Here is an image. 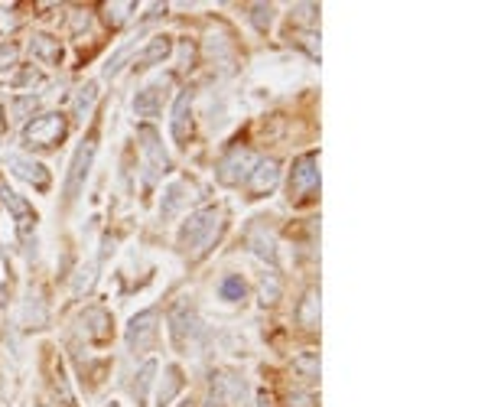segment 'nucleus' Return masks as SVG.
I'll return each mask as SVG.
<instances>
[{
	"label": "nucleus",
	"instance_id": "nucleus-28",
	"mask_svg": "<svg viewBox=\"0 0 488 407\" xmlns=\"http://www.w3.org/2000/svg\"><path fill=\"white\" fill-rule=\"evenodd\" d=\"M39 82H43V72H39V69H33V65H26V69L23 72H20V75H16V88H26V85H39Z\"/></svg>",
	"mask_w": 488,
	"mask_h": 407
},
{
	"label": "nucleus",
	"instance_id": "nucleus-33",
	"mask_svg": "<svg viewBox=\"0 0 488 407\" xmlns=\"http://www.w3.org/2000/svg\"><path fill=\"white\" fill-rule=\"evenodd\" d=\"M111 407H117V404H111Z\"/></svg>",
	"mask_w": 488,
	"mask_h": 407
},
{
	"label": "nucleus",
	"instance_id": "nucleus-19",
	"mask_svg": "<svg viewBox=\"0 0 488 407\" xmlns=\"http://www.w3.org/2000/svg\"><path fill=\"white\" fill-rule=\"evenodd\" d=\"M82 323H92V326H88V336H92V339H107V336H111V329H107V326H111V319H107V313H105V310H98V307L88 310V313L82 316Z\"/></svg>",
	"mask_w": 488,
	"mask_h": 407
},
{
	"label": "nucleus",
	"instance_id": "nucleus-26",
	"mask_svg": "<svg viewBox=\"0 0 488 407\" xmlns=\"http://www.w3.org/2000/svg\"><path fill=\"white\" fill-rule=\"evenodd\" d=\"M179 206H183V186H169V189H166V199H163V206H160V216L163 218H173V212Z\"/></svg>",
	"mask_w": 488,
	"mask_h": 407
},
{
	"label": "nucleus",
	"instance_id": "nucleus-2",
	"mask_svg": "<svg viewBox=\"0 0 488 407\" xmlns=\"http://www.w3.org/2000/svg\"><path fill=\"white\" fill-rule=\"evenodd\" d=\"M254 166H258V154H254V150H248V147H231L228 154L218 160V166H215V176H218L221 186H238L241 179L251 176Z\"/></svg>",
	"mask_w": 488,
	"mask_h": 407
},
{
	"label": "nucleus",
	"instance_id": "nucleus-7",
	"mask_svg": "<svg viewBox=\"0 0 488 407\" xmlns=\"http://www.w3.org/2000/svg\"><path fill=\"white\" fill-rule=\"evenodd\" d=\"M198 323H196V313H192L189 303H176L169 310V336H173V346L176 349H189V342L196 339Z\"/></svg>",
	"mask_w": 488,
	"mask_h": 407
},
{
	"label": "nucleus",
	"instance_id": "nucleus-5",
	"mask_svg": "<svg viewBox=\"0 0 488 407\" xmlns=\"http://www.w3.org/2000/svg\"><path fill=\"white\" fill-rule=\"evenodd\" d=\"M65 131H69V124H65V117L62 115H43L23 131V140L30 147L49 150V147H55L62 137H65Z\"/></svg>",
	"mask_w": 488,
	"mask_h": 407
},
{
	"label": "nucleus",
	"instance_id": "nucleus-1",
	"mask_svg": "<svg viewBox=\"0 0 488 407\" xmlns=\"http://www.w3.org/2000/svg\"><path fill=\"white\" fill-rule=\"evenodd\" d=\"M218 218L221 212L215 206L202 208V212H196V216H189V222L183 225V231H179V248H183L186 254L189 251H202V245H208L215 235V228H218Z\"/></svg>",
	"mask_w": 488,
	"mask_h": 407
},
{
	"label": "nucleus",
	"instance_id": "nucleus-8",
	"mask_svg": "<svg viewBox=\"0 0 488 407\" xmlns=\"http://www.w3.org/2000/svg\"><path fill=\"white\" fill-rule=\"evenodd\" d=\"M140 140H144V157H147V183H153L160 173H169V157L163 154L153 127H140Z\"/></svg>",
	"mask_w": 488,
	"mask_h": 407
},
{
	"label": "nucleus",
	"instance_id": "nucleus-9",
	"mask_svg": "<svg viewBox=\"0 0 488 407\" xmlns=\"http://www.w3.org/2000/svg\"><path fill=\"white\" fill-rule=\"evenodd\" d=\"M280 183V163L277 160H264L254 166V173L248 176V199H260L264 192H270Z\"/></svg>",
	"mask_w": 488,
	"mask_h": 407
},
{
	"label": "nucleus",
	"instance_id": "nucleus-13",
	"mask_svg": "<svg viewBox=\"0 0 488 407\" xmlns=\"http://www.w3.org/2000/svg\"><path fill=\"white\" fill-rule=\"evenodd\" d=\"M169 53H173V39H169V36H153L150 43H147L144 53H140L137 59H134V69H137V72L150 69V65H157V62L166 59Z\"/></svg>",
	"mask_w": 488,
	"mask_h": 407
},
{
	"label": "nucleus",
	"instance_id": "nucleus-31",
	"mask_svg": "<svg viewBox=\"0 0 488 407\" xmlns=\"http://www.w3.org/2000/svg\"><path fill=\"white\" fill-rule=\"evenodd\" d=\"M258 407H270V398H267V391H260V394H258Z\"/></svg>",
	"mask_w": 488,
	"mask_h": 407
},
{
	"label": "nucleus",
	"instance_id": "nucleus-17",
	"mask_svg": "<svg viewBox=\"0 0 488 407\" xmlns=\"http://www.w3.org/2000/svg\"><path fill=\"white\" fill-rule=\"evenodd\" d=\"M248 245H251L254 254H260V258H267L270 264L277 261V248H274V238H270L264 228H251L248 231Z\"/></svg>",
	"mask_w": 488,
	"mask_h": 407
},
{
	"label": "nucleus",
	"instance_id": "nucleus-10",
	"mask_svg": "<svg viewBox=\"0 0 488 407\" xmlns=\"http://www.w3.org/2000/svg\"><path fill=\"white\" fill-rule=\"evenodd\" d=\"M7 166L14 169L16 176L20 179H26V183H33L39 192H46L49 189V173H46V166L43 163H36V160H30V157H7Z\"/></svg>",
	"mask_w": 488,
	"mask_h": 407
},
{
	"label": "nucleus",
	"instance_id": "nucleus-27",
	"mask_svg": "<svg viewBox=\"0 0 488 407\" xmlns=\"http://www.w3.org/2000/svg\"><path fill=\"white\" fill-rule=\"evenodd\" d=\"M287 404H290V407H319V404H316V394L313 391H290Z\"/></svg>",
	"mask_w": 488,
	"mask_h": 407
},
{
	"label": "nucleus",
	"instance_id": "nucleus-32",
	"mask_svg": "<svg viewBox=\"0 0 488 407\" xmlns=\"http://www.w3.org/2000/svg\"><path fill=\"white\" fill-rule=\"evenodd\" d=\"M179 407H196V401L189 398V401H183V404H179Z\"/></svg>",
	"mask_w": 488,
	"mask_h": 407
},
{
	"label": "nucleus",
	"instance_id": "nucleus-21",
	"mask_svg": "<svg viewBox=\"0 0 488 407\" xmlns=\"http://www.w3.org/2000/svg\"><path fill=\"white\" fill-rule=\"evenodd\" d=\"M244 280L238 274H228L225 280L218 284V293H221V300H231V303H238V300H244Z\"/></svg>",
	"mask_w": 488,
	"mask_h": 407
},
{
	"label": "nucleus",
	"instance_id": "nucleus-24",
	"mask_svg": "<svg viewBox=\"0 0 488 407\" xmlns=\"http://www.w3.org/2000/svg\"><path fill=\"white\" fill-rule=\"evenodd\" d=\"M251 23L258 26L260 33H267L270 23H274V7H270V4H254L251 7Z\"/></svg>",
	"mask_w": 488,
	"mask_h": 407
},
{
	"label": "nucleus",
	"instance_id": "nucleus-14",
	"mask_svg": "<svg viewBox=\"0 0 488 407\" xmlns=\"http://www.w3.org/2000/svg\"><path fill=\"white\" fill-rule=\"evenodd\" d=\"M0 202H4V206H7L10 212L20 218V228H23V231H26V225H30V222H36V212L30 208V202L20 199V196H16V192L4 183V179H0Z\"/></svg>",
	"mask_w": 488,
	"mask_h": 407
},
{
	"label": "nucleus",
	"instance_id": "nucleus-12",
	"mask_svg": "<svg viewBox=\"0 0 488 407\" xmlns=\"http://www.w3.org/2000/svg\"><path fill=\"white\" fill-rule=\"evenodd\" d=\"M30 53L36 62H43V65H59L62 62V46H59V39L49 36V33H36L30 43Z\"/></svg>",
	"mask_w": 488,
	"mask_h": 407
},
{
	"label": "nucleus",
	"instance_id": "nucleus-22",
	"mask_svg": "<svg viewBox=\"0 0 488 407\" xmlns=\"http://www.w3.org/2000/svg\"><path fill=\"white\" fill-rule=\"evenodd\" d=\"M153 375H157V365H153V361H144V369H140L137 381H134V401H137V407L147 401V388H150Z\"/></svg>",
	"mask_w": 488,
	"mask_h": 407
},
{
	"label": "nucleus",
	"instance_id": "nucleus-23",
	"mask_svg": "<svg viewBox=\"0 0 488 407\" xmlns=\"http://www.w3.org/2000/svg\"><path fill=\"white\" fill-rule=\"evenodd\" d=\"M95 98H98V85L88 82V85L82 88V92H78V98H75V117H78V121H85V115L92 111Z\"/></svg>",
	"mask_w": 488,
	"mask_h": 407
},
{
	"label": "nucleus",
	"instance_id": "nucleus-20",
	"mask_svg": "<svg viewBox=\"0 0 488 407\" xmlns=\"http://www.w3.org/2000/svg\"><path fill=\"white\" fill-rule=\"evenodd\" d=\"M293 371H299V375L309 378V381H313V378H319V355H316V352L297 355V359H293Z\"/></svg>",
	"mask_w": 488,
	"mask_h": 407
},
{
	"label": "nucleus",
	"instance_id": "nucleus-25",
	"mask_svg": "<svg viewBox=\"0 0 488 407\" xmlns=\"http://www.w3.org/2000/svg\"><path fill=\"white\" fill-rule=\"evenodd\" d=\"M280 290H283V284H280V277L277 274H267L260 280V300H264V303H277V300H280Z\"/></svg>",
	"mask_w": 488,
	"mask_h": 407
},
{
	"label": "nucleus",
	"instance_id": "nucleus-30",
	"mask_svg": "<svg viewBox=\"0 0 488 407\" xmlns=\"http://www.w3.org/2000/svg\"><path fill=\"white\" fill-rule=\"evenodd\" d=\"M14 65H16V46L14 43H4V46H0V72L14 69Z\"/></svg>",
	"mask_w": 488,
	"mask_h": 407
},
{
	"label": "nucleus",
	"instance_id": "nucleus-15",
	"mask_svg": "<svg viewBox=\"0 0 488 407\" xmlns=\"http://www.w3.org/2000/svg\"><path fill=\"white\" fill-rule=\"evenodd\" d=\"M297 323L303 326V329H316V326H319V290H316V287H309V290L303 293V300H299Z\"/></svg>",
	"mask_w": 488,
	"mask_h": 407
},
{
	"label": "nucleus",
	"instance_id": "nucleus-18",
	"mask_svg": "<svg viewBox=\"0 0 488 407\" xmlns=\"http://www.w3.org/2000/svg\"><path fill=\"white\" fill-rule=\"evenodd\" d=\"M179 388H183V371L176 369V365H169L166 369V381L160 384V394H157V404H169V401L179 394Z\"/></svg>",
	"mask_w": 488,
	"mask_h": 407
},
{
	"label": "nucleus",
	"instance_id": "nucleus-11",
	"mask_svg": "<svg viewBox=\"0 0 488 407\" xmlns=\"http://www.w3.org/2000/svg\"><path fill=\"white\" fill-rule=\"evenodd\" d=\"M189 134H192V95L183 92L173 105V140L179 147H186Z\"/></svg>",
	"mask_w": 488,
	"mask_h": 407
},
{
	"label": "nucleus",
	"instance_id": "nucleus-6",
	"mask_svg": "<svg viewBox=\"0 0 488 407\" xmlns=\"http://www.w3.org/2000/svg\"><path fill=\"white\" fill-rule=\"evenodd\" d=\"M157 310H144V313H137L134 319H130L127 326V346L134 349V352H150L153 346H157Z\"/></svg>",
	"mask_w": 488,
	"mask_h": 407
},
{
	"label": "nucleus",
	"instance_id": "nucleus-16",
	"mask_svg": "<svg viewBox=\"0 0 488 407\" xmlns=\"http://www.w3.org/2000/svg\"><path fill=\"white\" fill-rule=\"evenodd\" d=\"M160 111H163L160 85H150V88L137 92V98H134V115H137V117H157Z\"/></svg>",
	"mask_w": 488,
	"mask_h": 407
},
{
	"label": "nucleus",
	"instance_id": "nucleus-29",
	"mask_svg": "<svg viewBox=\"0 0 488 407\" xmlns=\"http://www.w3.org/2000/svg\"><path fill=\"white\" fill-rule=\"evenodd\" d=\"M36 105H39V101L33 98V95H26V98H16L14 101V117H20V121H23L30 111H36Z\"/></svg>",
	"mask_w": 488,
	"mask_h": 407
},
{
	"label": "nucleus",
	"instance_id": "nucleus-4",
	"mask_svg": "<svg viewBox=\"0 0 488 407\" xmlns=\"http://www.w3.org/2000/svg\"><path fill=\"white\" fill-rule=\"evenodd\" d=\"M95 150H98V134H88V137L78 144L75 157H72V166H69V176H65V202H72L78 196V189L85 186V176L92 169V160H95Z\"/></svg>",
	"mask_w": 488,
	"mask_h": 407
},
{
	"label": "nucleus",
	"instance_id": "nucleus-3",
	"mask_svg": "<svg viewBox=\"0 0 488 407\" xmlns=\"http://www.w3.org/2000/svg\"><path fill=\"white\" fill-rule=\"evenodd\" d=\"M316 163H319V157L309 150V154H303L297 163H293V173H290V202H309L316 196V189H319V169H316Z\"/></svg>",
	"mask_w": 488,
	"mask_h": 407
}]
</instances>
